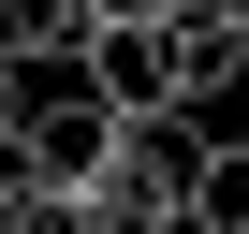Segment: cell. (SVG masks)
Listing matches in <instances>:
<instances>
[{"instance_id": "6da1fadb", "label": "cell", "mask_w": 249, "mask_h": 234, "mask_svg": "<svg viewBox=\"0 0 249 234\" xmlns=\"http://www.w3.org/2000/svg\"><path fill=\"white\" fill-rule=\"evenodd\" d=\"M191 190H205V117H147V132H117L88 205H103V234H176Z\"/></svg>"}, {"instance_id": "7a4b0ae2", "label": "cell", "mask_w": 249, "mask_h": 234, "mask_svg": "<svg viewBox=\"0 0 249 234\" xmlns=\"http://www.w3.org/2000/svg\"><path fill=\"white\" fill-rule=\"evenodd\" d=\"M73 88L117 117V132H147V117H176V59H161V15H132V0H117V15L88 30V59H73Z\"/></svg>"}, {"instance_id": "3957f363", "label": "cell", "mask_w": 249, "mask_h": 234, "mask_svg": "<svg viewBox=\"0 0 249 234\" xmlns=\"http://www.w3.org/2000/svg\"><path fill=\"white\" fill-rule=\"evenodd\" d=\"M161 59H176V117L220 132V102H234V73H249V0H191V15H161Z\"/></svg>"}, {"instance_id": "277c9868", "label": "cell", "mask_w": 249, "mask_h": 234, "mask_svg": "<svg viewBox=\"0 0 249 234\" xmlns=\"http://www.w3.org/2000/svg\"><path fill=\"white\" fill-rule=\"evenodd\" d=\"M117 0H0V73H44V59H88V30Z\"/></svg>"}, {"instance_id": "5b68a950", "label": "cell", "mask_w": 249, "mask_h": 234, "mask_svg": "<svg viewBox=\"0 0 249 234\" xmlns=\"http://www.w3.org/2000/svg\"><path fill=\"white\" fill-rule=\"evenodd\" d=\"M176 234H249V132H205V190Z\"/></svg>"}, {"instance_id": "8992f818", "label": "cell", "mask_w": 249, "mask_h": 234, "mask_svg": "<svg viewBox=\"0 0 249 234\" xmlns=\"http://www.w3.org/2000/svg\"><path fill=\"white\" fill-rule=\"evenodd\" d=\"M0 234H103V205H88V190H15Z\"/></svg>"}, {"instance_id": "52a82bcc", "label": "cell", "mask_w": 249, "mask_h": 234, "mask_svg": "<svg viewBox=\"0 0 249 234\" xmlns=\"http://www.w3.org/2000/svg\"><path fill=\"white\" fill-rule=\"evenodd\" d=\"M15 117H30V88H15V73H0V147H15Z\"/></svg>"}, {"instance_id": "ba28073f", "label": "cell", "mask_w": 249, "mask_h": 234, "mask_svg": "<svg viewBox=\"0 0 249 234\" xmlns=\"http://www.w3.org/2000/svg\"><path fill=\"white\" fill-rule=\"evenodd\" d=\"M132 15H191V0H132Z\"/></svg>"}]
</instances>
